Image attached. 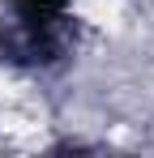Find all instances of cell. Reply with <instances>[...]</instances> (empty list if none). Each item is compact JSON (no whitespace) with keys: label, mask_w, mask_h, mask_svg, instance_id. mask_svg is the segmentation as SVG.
Masks as SVG:
<instances>
[{"label":"cell","mask_w":154,"mask_h":158,"mask_svg":"<svg viewBox=\"0 0 154 158\" xmlns=\"http://www.w3.org/2000/svg\"><path fill=\"white\" fill-rule=\"evenodd\" d=\"M69 4L73 0H13V22L17 39L34 60H47L60 43V30L69 22Z\"/></svg>","instance_id":"1"}]
</instances>
